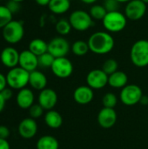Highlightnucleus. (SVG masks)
Masks as SVG:
<instances>
[{"label":"nucleus","instance_id":"nucleus-1","mask_svg":"<svg viewBox=\"0 0 148 149\" xmlns=\"http://www.w3.org/2000/svg\"><path fill=\"white\" fill-rule=\"evenodd\" d=\"M89 49L98 55L109 53L114 47V38L108 31H96L91 35L88 41Z\"/></svg>","mask_w":148,"mask_h":149},{"label":"nucleus","instance_id":"nucleus-2","mask_svg":"<svg viewBox=\"0 0 148 149\" xmlns=\"http://www.w3.org/2000/svg\"><path fill=\"white\" fill-rule=\"evenodd\" d=\"M30 72L20 66L10 69L6 74L8 86L11 89L21 90L29 84Z\"/></svg>","mask_w":148,"mask_h":149},{"label":"nucleus","instance_id":"nucleus-3","mask_svg":"<svg viewBox=\"0 0 148 149\" xmlns=\"http://www.w3.org/2000/svg\"><path fill=\"white\" fill-rule=\"evenodd\" d=\"M132 63L137 67H146L148 65V40L140 39L136 41L130 51Z\"/></svg>","mask_w":148,"mask_h":149},{"label":"nucleus","instance_id":"nucleus-4","mask_svg":"<svg viewBox=\"0 0 148 149\" xmlns=\"http://www.w3.org/2000/svg\"><path fill=\"white\" fill-rule=\"evenodd\" d=\"M104 28L108 32H120L123 31L127 24V17L120 11L107 12L102 20Z\"/></svg>","mask_w":148,"mask_h":149},{"label":"nucleus","instance_id":"nucleus-5","mask_svg":"<svg viewBox=\"0 0 148 149\" xmlns=\"http://www.w3.org/2000/svg\"><path fill=\"white\" fill-rule=\"evenodd\" d=\"M24 35V28L22 21L11 20L3 28V39L11 45L19 43Z\"/></svg>","mask_w":148,"mask_h":149},{"label":"nucleus","instance_id":"nucleus-6","mask_svg":"<svg viewBox=\"0 0 148 149\" xmlns=\"http://www.w3.org/2000/svg\"><path fill=\"white\" fill-rule=\"evenodd\" d=\"M69 22L72 29L78 31H85L89 30L93 24L92 17L90 13L83 10H77L71 13Z\"/></svg>","mask_w":148,"mask_h":149},{"label":"nucleus","instance_id":"nucleus-7","mask_svg":"<svg viewBox=\"0 0 148 149\" xmlns=\"http://www.w3.org/2000/svg\"><path fill=\"white\" fill-rule=\"evenodd\" d=\"M143 96L141 88L137 85H126L121 89L120 100L126 106H134L140 102Z\"/></svg>","mask_w":148,"mask_h":149},{"label":"nucleus","instance_id":"nucleus-8","mask_svg":"<svg viewBox=\"0 0 148 149\" xmlns=\"http://www.w3.org/2000/svg\"><path fill=\"white\" fill-rule=\"evenodd\" d=\"M52 73L59 79L69 78L73 72V65L66 57L55 58L51 67Z\"/></svg>","mask_w":148,"mask_h":149},{"label":"nucleus","instance_id":"nucleus-9","mask_svg":"<svg viewBox=\"0 0 148 149\" xmlns=\"http://www.w3.org/2000/svg\"><path fill=\"white\" fill-rule=\"evenodd\" d=\"M147 11V3L142 0H131L126 3L125 8V15L127 19L138 21L141 19Z\"/></svg>","mask_w":148,"mask_h":149},{"label":"nucleus","instance_id":"nucleus-10","mask_svg":"<svg viewBox=\"0 0 148 149\" xmlns=\"http://www.w3.org/2000/svg\"><path fill=\"white\" fill-rule=\"evenodd\" d=\"M70 49L69 42L63 37H56L48 43V52L55 58L65 57Z\"/></svg>","mask_w":148,"mask_h":149},{"label":"nucleus","instance_id":"nucleus-11","mask_svg":"<svg viewBox=\"0 0 148 149\" xmlns=\"http://www.w3.org/2000/svg\"><path fill=\"white\" fill-rule=\"evenodd\" d=\"M86 83L92 90H99L108 85V75L102 69H94L88 72Z\"/></svg>","mask_w":148,"mask_h":149},{"label":"nucleus","instance_id":"nucleus-12","mask_svg":"<svg viewBox=\"0 0 148 149\" xmlns=\"http://www.w3.org/2000/svg\"><path fill=\"white\" fill-rule=\"evenodd\" d=\"M38 100L44 110H52L58 103V94L53 89L44 88L40 91Z\"/></svg>","mask_w":148,"mask_h":149},{"label":"nucleus","instance_id":"nucleus-13","mask_svg":"<svg viewBox=\"0 0 148 149\" xmlns=\"http://www.w3.org/2000/svg\"><path fill=\"white\" fill-rule=\"evenodd\" d=\"M18 66L29 72H31L37 70V67L38 66V57L32 53L30 50H24L19 54Z\"/></svg>","mask_w":148,"mask_h":149},{"label":"nucleus","instance_id":"nucleus-14","mask_svg":"<svg viewBox=\"0 0 148 149\" xmlns=\"http://www.w3.org/2000/svg\"><path fill=\"white\" fill-rule=\"evenodd\" d=\"M117 121V113L114 108L103 107L98 114V123L105 129L113 127Z\"/></svg>","mask_w":148,"mask_h":149},{"label":"nucleus","instance_id":"nucleus-15","mask_svg":"<svg viewBox=\"0 0 148 149\" xmlns=\"http://www.w3.org/2000/svg\"><path fill=\"white\" fill-rule=\"evenodd\" d=\"M19 54L20 52H18L17 49L11 46H8L3 49V51L1 52L0 60L4 66L11 69L16 66H18Z\"/></svg>","mask_w":148,"mask_h":149},{"label":"nucleus","instance_id":"nucleus-16","mask_svg":"<svg viewBox=\"0 0 148 149\" xmlns=\"http://www.w3.org/2000/svg\"><path fill=\"white\" fill-rule=\"evenodd\" d=\"M38 132V124L32 118H25L18 125V134L24 139L33 138Z\"/></svg>","mask_w":148,"mask_h":149},{"label":"nucleus","instance_id":"nucleus-17","mask_svg":"<svg viewBox=\"0 0 148 149\" xmlns=\"http://www.w3.org/2000/svg\"><path fill=\"white\" fill-rule=\"evenodd\" d=\"M93 90L88 86H80L77 87L73 93V99L79 105H87L93 100Z\"/></svg>","mask_w":148,"mask_h":149},{"label":"nucleus","instance_id":"nucleus-18","mask_svg":"<svg viewBox=\"0 0 148 149\" xmlns=\"http://www.w3.org/2000/svg\"><path fill=\"white\" fill-rule=\"evenodd\" d=\"M34 93L29 88H23L19 90L16 97L17 106L22 109H29L34 104Z\"/></svg>","mask_w":148,"mask_h":149},{"label":"nucleus","instance_id":"nucleus-19","mask_svg":"<svg viewBox=\"0 0 148 149\" xmlns=\"http://www.w3.org/2000/svg\"><path fill=\"white\" fill-rule=\"evenodd\" d=\"M29 85L35 90L42 91L46 88L47 86V78L40 71L35 70L30 72Z\"/></svg>","mask_w":148,"mask_h":149},{"label":"nucleus","instance_id":"nucleus-20","mask_svg":"<svg viewBox=\"0 0 148 149\" xmlns=\"http://www.w3.org/2000/svg\"><path fill=\"white\" fill-rule=\"evenodd\" d=\"M127 82L128 77L126 73L122 71H117L108 76V85L115 89H122L127 85Z\"/></svg>","mask_w":148,"mask_h":149},{"label":"nucleus","instance_id":"nucleus-21","mask_svg":"<svg viewBox=\"0 0 148 149\" xmlns=\"http://www.w3.org/2000/svg\"><path fill=\"white\" fill-rule=\"evenodd\" d=\"M44 122L51 129H58L63 124V118L62 115L55 111V110H49L44 115Z\"/></svg>","mask_w":148,"mask_h":149},{"label":"nucleus","instance_id":"nucleus-22","mask_svg":"<svg viewBox=\"0 0 148 149\" xmlns=\"http://www.w3.org/2000/svg\"><path fill=\"white\" fill-rule=\"evenodd\" d=\"M71 6L70 0H51L48 8L49 10L57 15H61L68 11Z\"/></svg>","mask_w":148,"mask_h":149},{"label":"nucleus","instance_id":"nucleus-23","mask_svg":"<svg viewBox=\"0 0 148 149\" xmlns=\"http://www.w3.org/2000/svg\"><path fill=\"white\" fill-rule=\"evenodd\" d=\"M37 149H58V141L51 135H44L38 139L36 144Z\"/></svg>","mask_w":148,"mask_h":149},{"label":"nucleus","instance_id":"nucleus-24","mask_svg":"<svg viewBox=\"0 0 148 149\" xmlns=\"http://www.w3.org/2000/svg\"><path fill=\"white\" fill-rule=\"evenodd\" d=\"M28 50L39 57L48 52V44L41 38H34L30 42Z\"/></svg>","mask_w":148,"mask_h":149},{"label":"nucleus","instance_id":"nucleus-25","mask_svg":"<svg viewBox=\"0 0 148 149\" xmlns=\"http://www.w3.org/2000/svg\"><path fill=\"white\" fill-rule=\"evenodd\" d=\"M90 51L87 42L84 40H77L72 45V52L74 55L82 57L85 56Z\"/></svg>","mask_w":148,"mask_h":149},{"label":"nucleus","instance_id":"nucleus-26","mask_svg":"<svg viewBox=\"0 0 148 149\" xmlns=\"http://www.w3.org/2000/svg\"><path fill=\"white\" fill-rule=\"evenodd\" d=\"M91 17H92V19H96V20H103V18L106 17L107 11L106 10V8L104 7V5H100V4H94L91 7L90 11H89Z\"/></svg>","mask_w":148,"mask_h":149},{"label":"nucleus","instance_id":"nucleus-27","mask_svg":"<svg viewBox=\"0 0 148 149\" xmlns=\"http://www.w3.org/2000/svg\"><path fill=\"white\" fill-rule=\"evenodd\" d=\"M13 14L5 5H0V29H3L12 20Z\"/></svg>","mask_w":148,"mask_h":149},{"label":"nucleus","instance_id":"nucleus-28","mask_svg":"<svg viewBox=\"0 0 148 149\" xmlns=\"http://www.w3.org/2000/svg\"><path fill=\"white\" fill-rule=\"evenodd\" d=\"M56 31L61 36H66L70 33L71 30L72 29L69 20L66 19H60L56 24Z\"/></svg>","mask_w":148,"mask_h":149},{"label":"nucleus","instance_id":"nucleus-29","mask_svg":"<svg viewBox=\"0 0 148 149\" xmlns=\"http://www.w3.org/2000/svg\"><path fill=\"white\" fill-rule=\"evenodd\" d=\"M117 103H118V98L113 93H107L102 98V104L104 107L114 108Z\"/></svg>","mask_w":148,"mask_h":149},{"label":"nucleus","instance_id":"nucleus-30","mask_svg":"<svg viewBox=\"0 0 148 149\" xmlns=\"http://www.w3.org/2000/svg\"><path fill=\"white\" fill-rule=\"evenodd\" d=\"M54 60L55 58L50 52H47L38 57V65L44 68H51Z\"/></svg>","mask_w":148,"mask_h":149},{"label":"nucleus","instance_id":"nucleus-31","mask_svg":"<svg viewBox=\"0 0 148 149\" xmlns=\"http://www.w3.org/2000/svg\"><path fill=\"white\" fill-rule=\"evenodd\" d=\"M118 62L113 58H109L106 60L102 65V70L109 76L118 71Z\"/></svg>","mask_w":148,"mask_h":149},{"label":"nucleus","instance_id":"nucleus-32","mask_svg":"<svg viewBox=\"0 0 148 149\" xmlns=\"http://www.w3.org/2000/svg\"><path fill=\"white\" fill-rule=\"evenodd\" d=\"M29 113L31 118L32 119H38L41 117L44 113V108L39 105V104H33L30 108H29Z\"/></svg>","mask_w":148,"mask_h":149},{"label":"nucleus","instance_id":"nucleus-33","mask_svg":"<svg viewBox=\"0 0 148 149\" xmlns=\"http://www.w3.org/2000/svg\"><path fill=\"white\" fill-rule=\"evenodd\" d=\"M120 3L116 0H106L104 3V7L106 8L107 12L111 11H117L119 8Z\"/></svg>","mask_w":148,"mask_h":149},{"label":"nucleus","instance_id":"nucleus-34","mask_svg":"<svg viewBox=\"0 0 148 149\" xmlns=\"http://www.w3.org/2000/svg\"><path fill=\"white\" fill-rule=\"evenodd\" d=\"M7 8L11 11V13H16L20 9V3H17V2H15V1H11L10 0L7 4H6Z\"/></svg>","mask_w":148,"mask_h":149},{"label":"nucleus","instance_id":"nucleus-35","mask_svg":"<svg viewBox=\"0 0 148 149\" xmlns=\"http://www.w3.org/2000/svg\"><path fill=\"white\" fill-rule=\"evenodd\" d=\"M10 135V130L5 126H0V138L1 139H6Z\"/></svg>","mask_w":148,"mask_h":149},{"label":"nucleus","instance_id":"nucleus-36","mask_svg":"<svg viewBox=\"0 0 148 149\" xmlns=\"http://www.w3.org/2000/svg\"><path fill=\"white\" fill-rule=\"evenodd\" d=\"M12 90H11V88H8V87H6L5 89H3L2 92H1V94H2V96L3 97V99L7 101V100H10V98L12 97Z\"/></svg>","mask_w":148,"mask_h":149},{"label":"nucleus","instance_id":"nucleus-37","mask_svg":"<svg viewBox=\"0 0 148 149\" xmlns=\"http://www.w3.org/2000/svg\"><path fill=\"white\" fill-rule=\"evenodd\" d=\"M7 79H6V75H3V73L0 72V93L7 87Z\"/></svg>","mask_w":148,"mask_h":149},{"label":"nucleus","instance_id":"nucleus-38","mask_svg":"<svg viewBox=\"0 0 148 149\" xmlns=\"http://www.w3.org/2000/svg\"><path fill=\"white\" fill-rule=\"evenodd\" d=\"M0 149H10V143L6 139L0 138Z\"/></svg>","mask_w":148,"mask_h":149},{"label":"nucleus","instance_id":"nucleus-39","mask_svg":"<svg viewBox=\"0 0 148 149\" xmlns=\"http://www.w3.org/2000/svg\"><path fill=\"white\" fill-rule=\"evenodd\" d=\"M5 102H6V100L3 99V97L2 96V94H1V93H0V113L4 109Z\"/></svg>","mask_w":148,"mask_h":149},{"label":"nucleus","instance_id":"nucleus-40","mask_svg":"<svg viewBox=\"0 0 148 149\" xmlns=\"http://www.w3.org/2000/svg\"><path fill=\"white\" fill-rule=\"evenodd\" d=\"M35 1L38 4H39L41 6H46V5L48 6L51 0H35Z\"/></svg>","mask_w":148,"mask_h":149},{"label":"nucleus","instance_id":"nucleus-41","mask_svg":"<svg viewBox=\"0 0 148 149\" xmlns=\"http://www.w3.org/2000/svg\"><path fill=\"white\" fill-rule=\"evenodd\" d=\"M140 103L142 105H147L148 104V97L147 96H142L141 100H140Z\"/></svg>","mask_w":148,"mask_h":149},{"label":"nucleus","instance_id":"nucleus-42","mask_svg":"<svg viewBox=\"0 0 148 149\" xmlns=\"http://www.w3.org/2000/svg\"><path fill=\"white\" fill-rule=\"evenodd\" d=\"M80 1L83 2V3H86V4H92V3H96L98 0H80Z\"/></svg>","mask_w":148,"mask_h":149},{"label":"nucleus","instance_id":"nucleus-43","mask_svg":"<svg viewBox=\"0 0 148 149\" xmlns=\"http://www.w3.org/2000/svg\"><path fill=\"white\" fill-rule=\"evenodd\" d=\"M116 1H118V2L120 3H128V2H130L131 0H116Z\"/></svg>","mask_w":148,"mask_h":149},{"label":"nucleus","instance_id":"nucleus-44","mask_svg":"<svg viewBox=\"0 0 148 149\" xmlns=\"http://www.w3.org/2000/svg\"><path fill=\"white\" fill-rule=\"evenodd\" d=\"M11 1H15V2H17V3H21V2H23L24 0H11Z\"/></svg>","mask_w":148,"mask_h":149},{"label":"nucleus","instance_id":"nucleus-45","mask_svg":"<svg viewBox=\"0 0 148 149\" xmlns=\"http://www.w3.org/2000/svg\"><path fill=\"white\" fill-rule=\"evenodd\" d=\"M145 3H148V0H142Z\"/></svg>","mask_w":148,"mask_h":149},{"label":"nucleus","instance_id":"nucleus-46","mask_svg":"<svg viewBox=\"0 0 148 149\" xmlns=\"http://www.w3.org/2000/svg\"><path fill=\"white\" fill-rule=\"evenodd\" d=\"M70 1H73V0H70Z\"/></svg>","mask_w":148,"mask_h":149}]
</instances>
